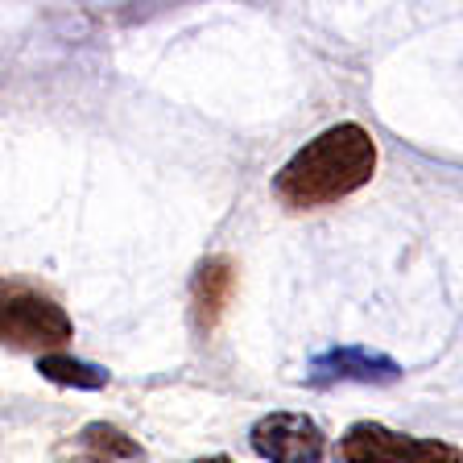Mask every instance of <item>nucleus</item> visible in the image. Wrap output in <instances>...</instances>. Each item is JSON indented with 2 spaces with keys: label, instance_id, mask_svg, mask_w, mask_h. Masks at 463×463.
Listing matches in <instances>:
<instances>
[{
  "label": "nucleus",
  "instance_id": "f257e3e1",
  "mask_svg": "<svg viewBox=\"0 0 463 463\" xmlns=\"http://www.w3.org/2000/svg\"><path fill=\"white\" fill-rule=\"evenodd\" d=\"M376 174V141L364 125L344 120V125L323 128L310 137L298 154L273 174V199L286 212H315L331 203L356 194L373 183Z\"/></svg>",
  "mask_w": 463,
  "mask_h": 463
},
{
  "label": "nucleus",
  "instance_id": "f03ea898",
  "mask_svg": "<svg viewBox=\"0 0 463 463\" xmlns=\"http://www.w3.org/2000/svg\"><path fill=\"white\" fill-rule=\"evenodd\" d=\"M0 335L9 352H38L62 347L75 339V323L50 294L25 286V281H5V307H0Z\"/></svg>",
  "mask_w": 463,
  "mask_h": 463
},
{
  "label": "nucleus",
  "instance_id": "7ed1b4c3",
  "mask_svg": "<svg viewBox=\"0 0 463 463\" xmlns=\"http://www.w3.org/2000/svg\"><path fill=\"white\" fill-rule=\"evenodd\" d=\"M339 463H463V451L447 439H418L385 422H352L335 443Z\"/></svg>",
  "mask_w": 463,
  "mask_h": 463
},
{
  "label": "nucleus",
  "instance_id": "20e7f679",
  "mask_svg": "<svg viewBox=\"0 0 463 463\" xmlns=\"http://www.w3.org/2000/svg\"><path fill=\"white\" fill-rule=\"evenodd\" d=\"M249 447L265 463H323L327 459V434L310 414L273 410L249 426Z\"/></svg>",
  "mask_w": 463,
  "mask_h": 463
},
{
  "label": "nucleus",
  "instance_id": "39448f33",
  "mask_svg": "<svg viewBox=\"0 0 463 463\" xmlns=\"http://www.w3.org/2000/svg\"><path fill=\"white\" fill-rule=\"evenodd\" d=\"M402 381V364L385 352L360 344H335L323 347L307 360L302 385L310 389H335V385H397Z\"/></svg>",
  "mask_w": 463,
  "mask_h": 463
},
{
  "label": "nucleus",
  "instance_id": "423d86ee",
  "mask_svg": "<svg viewBox=\"0 0 463 463\" xmlns=\"http://www.w3.org/2000/svg\"><path fill=\"white\" fill-rule=\"evenodd\" d=\"M236 281H241V269L228 252H212L203 257L191 273V323L199 335H212L223 323L232 307V294H236Z\"/></svg>",
  "mask_w": 463,
  "mask_h": 463
},
{
  "label": "nucleus",
  "instance_id": "0eeeda50",
  "mask_svg": "<svg viewBox=\"0 0 463 463\" xmlns=\"http://www.w3.org/2000/svg\"><path fill=\"white\" fill-rule=\"evenodd\" d=\"M38 373H42V381H50V385L87 389V393H91V389H104L108 381H112V373H108L104 364L67 356V352H46V356H38Z\"/></svg>",
  "mask_w": 463,
  "mask_h": 463
},
{
  "label": "nucleus",
  "instance_id": "6e6552de",
  "mask_svg": "<svg viewBox=\"0 0 463 463\" xmlns=\"http://www.w3.org/2000/svg\"><path fill=\"white\" fill-rule=\"evenodd\" d=\"M79 447H83L91 459H141V443L128 439V434L112 422H87L83 430H79Z\"/></svg>",
  "mask_w": 463,
  "mask_h": 463
},
{
  "label": "nucleus",
  "instance_id": "1a4fd4ad",
  "mask_svg": "<svg viewBox=\"0 0 463 463\" xmlns=\"http://www.w3.org/2000/svg\"><path fill=\"white\" fill-rule=\"evenodd\" d=\"M194 463H236L232 455H203V459H194Z\"/></svg>",
  "mask_w": 463,
  "mask_h": 463
}]
</instances>
